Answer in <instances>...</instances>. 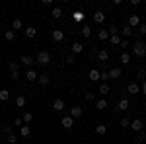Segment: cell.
I'll list each match as a JSON object with an SVG mask.
<instances>
[{"mask_svg": "<svg viewBox=\"0 0 146 144\" xmlns=\"http://www.w3.org/2000/svg\"><path fill=\"white\" fill-rule=\"evenodd\" d=\"M121 127H123V129H129V127H131V119L123 117V119H121Z\"/></svg>", "mask_w": 146, "mask_h": 144, "instance_id": "ab89813d", "label": "cell"}, {"mask_svg": "<svg viewBox=\"0 0 146 144\" xmlns=\"http://www.w3.org/2000/svg\"><path fill=\"white\" fill-rule=\"evenodd\" d=\"M4 39H6V41H14V39H16V31H14V29H6V31H4Z\"/></svg>", "mask_w": 146, "mask_h": 144, "instance_id": "7402d4cb", "label": "cell"}, {"mask_svg": "<svg viewBox=\"0 0 146 144\" xmlns=\"http://www.w3.org/2000/svg\"><path fill=\"white\" fill-rule=\"evenodd\" d=\"M123 35H125V39L131 37V35H133V27H131V25H125L123 27Z\"/></svg>", "mask_w": 146, "mask_h": 144, "instance_id": "836d02e7", "label": "cell"}, {"mask_svg": "<svg viewBox=\"0 0 146 144\" xmlns=\"http://www.w3.org/2000/svg\"><path fill=\"white\" fill-rule=\"evenodd\" d=\"M6 140H8V144H16V142H18V136L12 133V134H8V136H6Z\"/></svg>", "mask_w": 146, "mask_h": 144, "instance_id": "74e56055", "label": "cell"}, {"mask_svg": "<svg viewBox=\"0 0 146 144\" xmlns=\"http://www.w3.org/2000/svg\"><path fill=\"white\" fill-rule=\"evenodd\" d=\"M60 125H62L64 129H72V125H74V119H72L70 115H66V117H62V121H60Z\"/></svg>", "mask_w": 146, "mask_h": 144, "instance_id": "5bb4252c", "label": "cell"}, {"mask_svg": "<svg viewBox=\"0 0 146 144\" xmlns=\"http://www.w3.org/2000/svg\"><path fill=\"white\" fill-rule=\"evenodd\" d=\"M8 68H10V72H20V62H10Z\"/></svg>", "mask_w": 146, "mask_h": 144, "instance_id": "8d00e7d4", "label": "cell"}, {"mask_svg": "<svg viewBox=\"0 0 146 144\" xmlns=\"http://www.w3.org/2000/svg\"><path fill=\"white\" fill-rule=\"evenodd\" d=\"M121 47H125V49H127V47H133V43H131L129 39H121Z\"/></svg>", "mask_w": 146, "mask_h": 144, "instance_id": "b9f144b4", "label": "cell"}, {"mask_svg": "<svg viewBox=\"0 0 146 144\" xmlns=\"http://www.w3.org/2000/svg\"><path fill=\"white\" fill-rule=\"evenodd\" d=\"M51 16H53L55 20H60V18H62V8H60V6H55L53 12H51Z\"/></svg>", "mask_w": 146, "mask_h": 144, "instance_id": "ac0fdd59", "label": "cell"}, {"mask_svg": "<svg viewBox=\"0 0 146 144\" xmlns=\"http://www.w3.org/2000/svg\"><path fill=\"white\" fill-rule=\"evenodd\" d=\"M133 55L138 56V58H142V56H146V43L144 41H136V43H133Z\"/></svg>", "mask_w": 146, "mask_h": 144, "instance_id": "6da1fadb", "label": "cell"}, {"mask_svg": "<svg viewBox=\"0 0 146 144\" xmlns=\"http://www.w3.org/2000/svg\"><path fill=\"white\" fill-rule=\"evenodd\" d=\"M121 62H125V64H129V62H131V53H127V51H123V55H121Z\"/></svg>", "mask_w": 146, "mask_h": 144, "instance_id": "1f68e13d", "label": "cell"}, {"mask_svg": "<svg viewBox=\"0 0 146 144\" xmlns=\"http://www.w3.org/2000/svg\"><path fill=\"white\" fill-rule=\"evenodd\" d=\"M35 62L41 64V66H47V64L51 62V53H49V51H39L37 56H35Z\"/></svg>", "mask_w": 146, "mask_h": 144, "instance_id": "7a4b0ae2", "label": "cell"}, {"mask_svg": "<svg viewBox=\"0 0 146 144\" xmlns=\"http://www.w3.org/2000/svg\"><path fill=\"white\" fill-rule=\"evenodd\" d=\"M25 96H18V98H16V107H20V109H23V107H25Z\"/></svg>", "mask_w": 146, "mask_h": 144, "instance_id": "603a6c76", "label": "cell"}, {"mask_svg": "<svg viewBox=\"0 0 146 144\" xmlns=\"http://www.w3.org/2000/svg\"><path fill=\"white\" fill-rule=\"evenodd\" d=\"M74 60H76V56L72 55V53H70V55H66V64H74Z\"/></svg>", "mask_w": 146, "mask_h": 144, "instance_id": "60d3db41", "label": "cell"}, {"mask_svg": "<svg viewBox=\"0 0 146 144\" xmlns=\"http://www.w3.org/2000/svg\"><path fill=\"white\" fill-rule=\"evenodd\" d=\"M29 133H31L29 125H22V127H20V134H22V136H29Z\"/></svg>", "mask_w": 146, "mask_h": 144, "instance_id": "83f0119b", "label": "cell"}, {"mask_svg": "<svg viewBox=\"0 0 146 144\" xmlns=\"http://www.w3.org/2000/svg\"><path fill=\"white\" fill-rule=\"evenodd\" d=\"M94 22H96V23H103V22H105V12L98 10L96 14H94Z\"/></svg>", "mask_w": 146, "mask_h": 144, "instance_id": "4fadbf2b", "label": "cell"}, {"mask_svg": "<svg viewBox=\"0 0 146 144\" xmlns=\"http://www.w3.org/2000/svg\"><path fill=\"white\" fill-rule=\"evenodd\" d=\"M35 62V58L33 56H29V55H23L22 58H20V64H23V66H31Z\"/></svg>", "mask_w": 146, "mask_h": 144, "instance_id": "8fae6325", "label": "cell"}, {"mask_svg": "<svg viewBox=\"0 0 146 144\" xmlns=\"http://www.w3.org/2000/svg\"><path fill=\"white\" fill-rule=\"evenodd\" d=\"M88 78H90L92 82H100V70L98 68H92L90 72H88Z\"/></svg>", "mask_w": 146, "mask_h": 144, "instance_id": "9a60e30c", "label": "cell"}, {"mask_svg": "<svg viewBox=\"0 0 146 144\" xmlns=\"http://www.w3.org/2000/svg\"><path fill=\"white\" fill-rule=\"evenodd\" d=\"M41 4H43V6H51V4H53V0H41Z\"/></svg>", "mask_w": 146, "mask_h": 144, "instance_id": "c3c4849f", "label": "cell"}, {"mask_svg": "<svg viewBox=\"0 0 146 144\" xmlns=\"http://www.w3.org/2000/svg\"><path fill=\"white\" fill-rule=\"evenodd\" d=\"M142 127H144V123H142V119H135V121H131V131H135V133H140L142 131Z\"/></svg>", "mask_w": 146, "mask_h": 144, "instance_id": "5b68a950", "label": "cell"}, {"mask_svg": "<svg viewBox=\"0 0 146 144\" xmlns=\"http://www.w3.org/2000/svg\"><path fill=\"white\" fill-rule=\"evenodd\" d=\"M70 53H72L74 56L80 55V53H84V45L78 43V41H76V43H72V51H70Z\"/></svg>", "mask_w": 146, "mask_h": 144, "instance_id": "7c38bea8", "label": "cell"}, {"mask_svg": "<svg viewBox=\"0 0 146 144\" xmlns=\"http://www.w3.org/2000/svg\"><path fill=\"white\" fill-rule=\"evenodd\" d=\"M80 35H82V37H90V35H92V27H90V25H82Z\"/></svg>", "mask_w": 146, "mask_h": 144, "instance_id": "d4e9b609", "label": "cell"}, {"mask_svg": "<svg viewBox=\"0 0 146 144\" xmlns=\"http://www.w3.org/2000/svg\"><path fill=\"white\" fill-rule=\"evenodd\" d=\"M96 133L100 134V136H101V134H105V133H107V127H105V125H98V127H96Z\"/></svg>", "mask_w": 146, "mask_h": 144, "instance_id": "d590c367", "label": "cell"}, {"mask_svg": "<svg viewBox=\"0 0 146 144\" xmlns=\"http://www.w3.org/2000/svg\"><path fill=\"white\" fill-rule=\"evenodd\" d=\"M84 18H86V14H84L82 10H74V12H72V20H74L76 23H82V22H84Z\"/></svg>", "mask_w": 146, "mask_h": 144, "instance_id": "30bf717a", "label": "cell"}, {"mask_svg": "<svg viewBox=\"0 0 146 144\" xmlns=\"http://www.w3.org/2000/svg\"><path fill=\"white\" fill-rule=\"evenodd\" d=\"M82 113H84V109H82L80 105H74V107H70V113H68V115H70L72 119H78V117H82Z\"/></svg>", "mask_w": 146, "mask_h": 144, "instance_id": "8992f818", "label": "cell"}, {"mask_svg": "<svg viewBox=\"0 0 146 144\" xmlns=\"http://www.w3.org/2000/svg\"><path fill=\"white\" fill-rule=\"evenodd\" d=\"M51 37H53L55 43H62V41H64V31H62V29H53Z\"/></svg>", "mask_w": 146, "mask_h": 144, "instance_id": "3957f363", "label": "cell"}, {"mask_svg": "<svg viewBox=\"0 0 146 144\" xmlns=\"http://www.w3.org/2000/svg\"><path fill=\"white\" fill-rule=\"evenodd\" d=\"M64 107H66V105H64V100H60V98H58V100L53 101V111H56V113L64 111Z\"/></svg>", "mask_w": 146, "mask_h": 144, "instance_id": "ba28073f", "label": "cell"}, {"mask_svg": "<svg viewBox=\"0 0 146 144\" xmlns=\"http://www.w3.org/2000/svg\"><path fill=\"white\" fill-rule=\"evenodd\" d=\"M98 58H100L101 62H105V60H109V53L105 49H101V51H98Z\"/></svg>", "mask_w": 146, "mask_h": 144, "instance_id": "44dd1931", "label": "cell"}, {"mask_svg": "<svg viewBox=\"0 0 146 144\" xmlns=\"http://www.w3.org/2000/svg\"><path fill=\"white\" fill-rule=\"evenodd\" d=\"M127 94H131V96H136V94H140V86H138L136 82H131V84L127 86Z\"/></svg>", "mask_w": 146, "mask_h": 144, "instance_id": "52a82bcc", "label": "cell"}, {"mask_svg": "<svg viewBox=\"0 0 146 144\" xmlns=\"http://www.w3.org/2000/svg\"><path fill=\"white\" fill-rule=\"evenodd\" d=\"M140 35L146 37V23H140Z\"/></svg>", "mask_w": 146, "mask_h": 144, "instance_id": "bcb514c9", "label": "cell"}, {"mask_svg": "<svg viewBox=\"0 0 146 144\" xmlns=\"http://www.w3.org/2000/svg\"><path fill=\"white\" fill-rule=\"evenodd\" d=\"M129 107H131V103H129L127 98H121V100L117 101V105H115V109H117V111H127Z\"/></svg>", "mask_w": 146, "mask_h": 144, "instance_id": "277c9868", "label": "cell"}, {"mask_svg": "<svg viewBox=\"0 0 146 144\" xmlns=\"http://www.w3.org/2000/svg\"><path fill=\"white\" fill-rule=\"evenodd\" d=\"M37 82H39V86H47V84L51 82V78L47 76V74H39V76H37Z\"/></svg>", "mask_w": 146, "mask_h": 144, "instance_id": "d6986e66", "label": "cell"}, {"mask_svg": "<svg viewBox=\"0 0 146 144\" xmlns=\"http://www.w3.org/2000/svg\"><path fill=\"white\" fill-rule=\"evenodd\" d=\"M23 125H29V123H31V119H33V115H31V113H29V111H27V113H23Z\"/></svg>", "mask_w": 146, "mask_h": 144, "instance_id": "d6a6232c", "label": "cell"}, {"mask_svg": "<svg viewBox=\"0 0 146 144\" xmlns=\"http://www.w3.org/2000/svg\"><path fill=\"white\" fill-rule=\"evenodd\" d=\"M109 43L115 47V45H121V37H119V33H115V35H111L109 37Z\"/></svg>", "mask_w": 146, "mask_h": 144, "instance_id": "f1b7e54d", "label": "cell"}, {"mask_svg": "<svg viewBox=\"0 0 146 144\" xmlns=\"http://www.w3.org/2000/svg\"><path fill=\"white\" fill-rule=\"evenodd\" d=\"M138 78H140V80H146V70H144V68L138 70Z\"/></svg>", "mask_w": 146, "mask_h": 144, "instance_id": "7bdbcfd3", "label": "cell"}, {"mask_svg": "<svg viewBox=\"0 0 146 144\" xmlns=\"http://www.w3.org/2000/svg\"><path fill=\"white\" fill-rule=\"evenodd\" d=\"M84 98H86V101H94V94H92V92H86Z\"/></svg>", "mask_w": 146, "mask_h": 144, "instance_id": "ee69618b", "label": "cell"}, {"mask_svg": "<svg viewBox=\"0 0 146 144\" xmlns=\"http://www.w3.org/2000/svg\"><path fill=\"white\" fill-rule=\"evenodd\" d=\"M10 100V92L4 88V90H0V101H8Z\"/></svg>", "mask_w": 146, "mask_h": 144, "instance_id": "f546056e", "label": "cell"}, {"mask_svg": "<svg viewBox=\"0 0 146 144\" xmlns=\"http://www.w3.org/2000/svg\"><path fill=\"white\" fill-rule=\"evenodd\" d=\"M127 25H131V27L140 25V16H138V14H131V16H129V23H127Z\"/></svg>", "mask_w": 146, "mask_h": 144, "instance_id": "9c48e42d", "label": "cell"}, {"mask_svg": "<svg viewBox=\"0 0 146 144\" xmlns=\"http://www.w3.org/2000/svg\"><path fill=\"white\" fill-rule=\"evenodd\" d=\"M140 92H142V96H146V80H142V86H140Z\"/></svg>", "mask_w": 146, "mask_h": 144, "instance_id": "7dc6e473", "label": "cell"}, {"mask_svg": "<svg viewBox=\"0 0 146 144\" xmlns=\"http://www.w3.org/2000/svg\"><path fill=\"white\" fill-rule=\"evenodd\" d=\"M100 80H103V82L107 84V80H109V72H107V70H103V72H100Z\"/></svg>", "mask_w": 146, "mask_h": 144, "instance_id": "f35d334b", "label": "cell"}, {"mask_svg": "<svg viewBox=\"0 0 146 144\" xmlns=\"http://www.w3.org/2000/svg\"><path fill=\"white\" fill-rule=\"evenodd\" d=\"M12 131H14V125H4V127H2V133L6 134V136L12 134Z\"/></svg>", "mask_w": 146, "mask_h": 144, "instance_id": "e575fe53", "label": "cell"}, {"mask_svg": "<svg viewBox=\"0 0 146 144\" xmlns=\"http://www.w3.org/2000/svg\"><path fill=\"white\" fill-rule=\"evenodd\" d=\"M14 125H16V127H22V125H23V119H22V117H18V119H14Z\"/></svg>", "mask_w": 146, "mask_h": 144, "instance_id": "f6af8a7d", "label": "cell"}, {"mask_svg": "<svg viewBox=\"0 0 146 144\" xmlns=\"http://www.w3.org/2000/svg\"><path fill=\"white\" fill-rule=\"evenodd\" d=\"M23 33H25V37H29V39H31V37L37 35V29H35L33 25H29V27H25V31H23Z\"/></svg>", "mask_w": 146, "mask_h": 144, "instance_id": "ffe728a7", "label": "cell"}, {"mask_svg": "<svg viewBox=\"0 0 146 144\" xmlns=\"http://www.w3.org/2000/svg\"><path fill=\"white\" fill-rule=\"evenodd\" d=\"M98 92H100L101 96H107V94H109V84L101 82V84H100V90H98Z\"/></svg>", "mask_w": 146, "mask_h": 144, "instance_id": "484cf974", "label": "cell"}, {"mask_svg": "<svg viewBox=\"0 0 146 144\" xmlns=\"http://www.w3.org/2000/svg\"><path fill=\"white\" fill-rule=\"evenodd\" d=\"M107 105H109V103H107V100H103V98L96 101V107H98V109H105Z\"/></svg>", "mask_w": 146, "mask_h": 144, "instance_id": "4dcf8cb0", "label": "cell"}, {"mask_svg": "<svg viewBox=\"0 0 146 144\" xmlns=\"http://www.w3.org/2000/svg\"><path fill=\"white\" fill-rule=\"evenodd\" d=\"M22 27H23V23H22V20H20V18H16V20L12 22V29H14V31H20Z\"/></svg>", "mask_w": 146, "mask_h": 144, "instance_id": "cb8c5ba5", "label": "cell"}, {"mask_svg": "<svg viewBox=\"0 0 146 144\" xmlns=\"http://www.w3.org/2000/svg\"><path fill=\"white\" fill-rule=\"evenodd\" d=\"M37 76H39V74H37V72H35L33 68H29V70H27V72H25V78H27V80H29V82H37Z\"/></svg>", "mask_w": 146, "mask_h": 144, "instance_id": "2e32d148", "label": "cell"}, {"mask_svg": "<svg viewBox=\"0 0 146 144\" xmlns=\"http://www.w3.org/2000/svg\"><path fill=\"white\" fill-rule=\"evenodd\" d=\"M121 74H123V70L119 66H113L111 70H109V78H121Z\"/></svg>", "mask_w": 146, "mask_h": 144, "instance_id": "e0dca14e", "label": "cell"}, {"mask_svg": "<svg viewBox=\"0 0 146 144\" xmlns=\"http://www.w3.org/2000/svg\"><path fill=\"white\" fill-rule=\"evenodd\" d=\"M98 37H100L101 41H107V39H109V31H107V29H100V31H98Z\"/></svg>", "mask_w": 146, "mask_h": 144, "instance_id": "4316f807", "label": "cell"}]
</instances>
